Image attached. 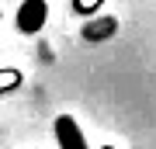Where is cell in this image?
<instances>
[{
    "instance_id": "6da1fadb",
    "label": "cell",
    "mask_w": 156,
    "mask_h": 149,
    "mask_svg": "<svg viewBox=\"0 0 156 149\" xmlns=\"http://www.w3.org/2000/svg\"><path fill=\"white\" fill-rule=\"evenodd\" d=\"M52 128H56V142H59V149H90L87 139H83V132H80V125H76V118L59 115Z\"/></svg>"
},
{
    "instance_id": "7a4b0ae2",
    "label": "cell",
    "mask_w": 156,
    "mask_h": 149,
    "mask_svg": "<svg viewBox=\"0 0 156 149\" xmlns=\"http://www.w3.org/2000/svg\"><path fill=\"white\" fill-rule=\"evenodd\" d=\"M45 17H49V4L45 0H24L21 7H17V28L21 31H38L45 24Z\"/></svg>"
}]
</instances>
